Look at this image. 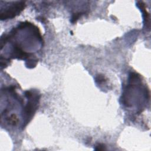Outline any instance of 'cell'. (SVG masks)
Instances as JSON below:
<instances>
[{"label":"cell","instance_id":"1","mask_svg":"<svg viewBox=\"0 0 151 151\" xmlns=\"http://www.w3.org/2000/svg\"><path fill=\"white\" fill-rule=\"evenodd\" d=\"M24 6V2H17L16 4H14L12 6L9 7L8 9H7L6 11H5L4 13H1V19H6V18H12L15 16V15H17L21 11Z\"/></svg>","mask_w":151,"mask_h":151},{"label":"cell","instance_id":"2","mask_svg":"<svg viewBox=\"0 0 151 151\" xmlns=\"http://www.w3.org/2000/svg\"><path fill=\"white\" fill-rule=\"evenodd\" d=\"M96 147H97L95 149L96 150H104V149H105V146L103 144H99Z\"/></svg>","mask_w":151,"mask_h":151}]
</instances>
